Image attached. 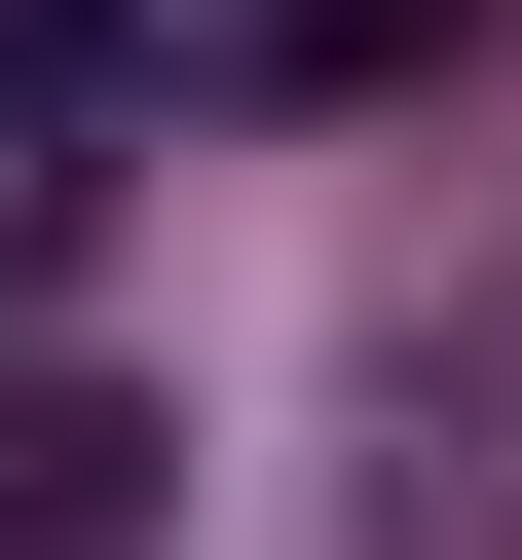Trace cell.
Returning <instances> with one entry per match:
<instances>
[{"mask_svg":"<svg viewBox=\"0 0 522 560\" xmlns=\"http://www.w3.org/2000/svg\"><path fill=\"white\" fill-rule=\"evenodd\" d=\"M150 486H187L150 374H0V560H150Z\"/></svg>","mask_w":522,"mask_h":560,"instance_id":"cell-1","label":"cell"},{"mask_svg":"<svg viewBox=\"0 0 522 560\" xmlns=\"http://www.w3.org/2000/svg\"><path fill=\"white\" fill-rule=\"evenodd\" d=\"M224 75L261 113H411V75H485V0H224Z\"/></svg>","mask_w":522,"mask_h":560,"instance_id":"cell-2","label":"cell"},{"mask_svg":"<svg viewBox=\"0 0 522 560\" xmlns=\"http://www.w3.org/2000/svg\"><path fill=\"white\" fill-rule=\"evenodd\" d=\"M112 113H150V0H0V150H38V187H75Z\"/></svg>","mask_w":522,"mask_h":560,"instance_id":"cell-3","label":"cell"}]
</instances>
